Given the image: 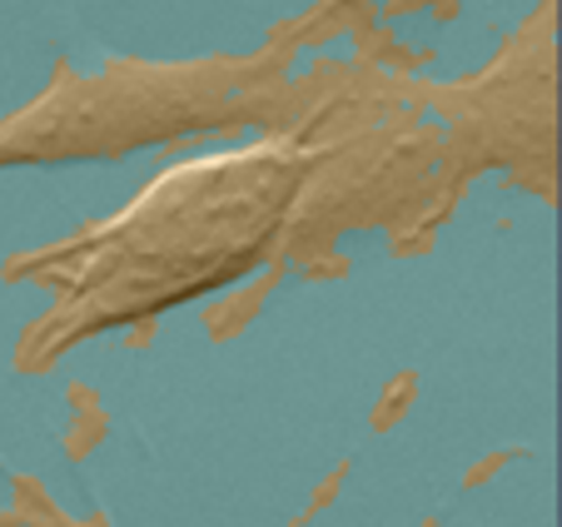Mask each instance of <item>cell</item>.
<instances>
[{
	"label": "cell",
	"mask_w": 562,
	"mask_h": 527,
	"mask_svg": "<svg viewBox=\"0 0 562 527\" xmlns=\"http://www.w3.org/2000/svg\"><path fill=\"white\" fill-rule=\"evenodd\" d=\"M308 159L314 149L269 139L170 169L120 220L35 264L41 279L60 284L55 328L35 334V348L159 314L245 274L284 229Z\"/></svg>",
	"instance_id": "6da1fadb"
},
{
	"label": "cell",
	"mask_w": 562,
	"mask_h": 527,
	"mask_svg": "<svg viewBox=\"0 0 562 527\" xmlns=\"http://www.w3.org/2000/svg\"><path fill=\"white\" fill-rule=\"evenodd\" d=\"M334 11H389V15H404V11H424L428 0H329Z\"/></svg>",
	"instance_id": "7a4b0ae2"
}]
</instances>
